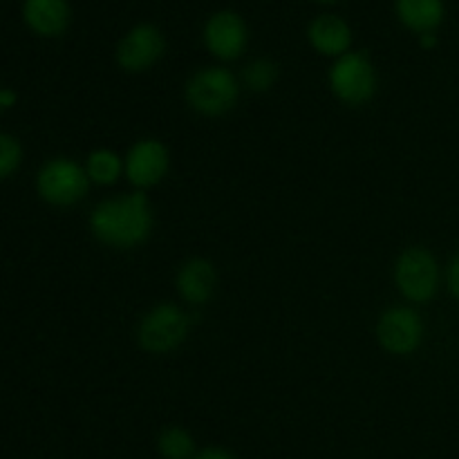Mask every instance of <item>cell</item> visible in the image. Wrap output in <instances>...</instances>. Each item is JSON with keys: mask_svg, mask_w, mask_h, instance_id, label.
<instances>
[{"mask_svg": "<svg viewBox=\"0 0 459 459\" xmlns=\"http://www.w3.org/2000/svg\"><path fill=\"white\" fill-rule=\"evenodd\" d=\"M85 170H88L90 182L99 186H110L126 173V160H121L115 151L97 148L85 160Z\"/></svg>", "mask_w": 459, "mask_h": 459, "instance_id": "cell-15", "label": "cell"}, {"mask_svg": "<svg viewBox=\"0 0 459 459\" xmlns=\"http://www.w3.org/2000/svg\"><path fill=\"white\" fill-rule=\"evenodd\" d=\"M166 39L151 22L134 25L117 45V63L126 72H146L164 56Z\"/></svg>", "mask_w": 459, "mask_h": 459, "instance_id": "cell-8", "label": "cell"}, {"mask_svg": "<svg viewBox=\"0 0 459 459\" xmlns=\"http://www.w3.org/2000/svg\"><path fill=\"white\" fill-rule=\"evenodd\" d=\"M157 448L166 459H193L197 455L195 439L182 426H169L157 437Z\"/></svg>", "mask_w": 459, "mask_h": 459, "instance_id": "cell-16", "label": "cell"}, {"mask_svg": "<svg viewBox=\"0 0 459 459\" xmlns=\"http://www.w3.org/2000/svg\"><path fill=\"white\" fill-rule=\"evenodd\" d=\"M170 166L169 148L157 139H139L126 155V178L133 186L151 188L166 178Z\"/></svg>", "mask_w": 459, "mask_h": 459, "instance_id": "cell-10", "label": "cell"}, {"mask_svg": "<svg viewBox=\"0 0 459 459\" xmlns=\"http://www.w3.org/2000/svg\"><path fill=\"white\" fill-rule=\"evenodd\" d=\"M377 339L381 348L397 357L412 354L424 339V323L412 307H390L381 314L377 325Z\"/></svg>", "mask_w": 459, "mask_h": 459, "instance_id": "cell-7", "label": "cell"}, {"mask_svg": "<svg viewBox=\"0 0 459 459\" xmlns=\"http://www.w3.org/2000/svg\"><path fill=\"white\" fill-rule=\"evenodd\" d=\"M90 178L85 166L67 160V157H54L40 166L36 175V191L48 204L52 206H72L81 202L88 193Z\"/></svg>", "mask_w": 459, "mask_h": 459, "instance_id": "cell-4", "label": "cell"}, {"mask_svg": "<svg viewBox=\"0 0 459 459\" xmlns=\"http://www.w3.org/2000/svg\"><path fill=\"white\" fill-rule=\"evenodd\" d=\"M193 459H238L233 455L231 451L227 448H220V446H209V448H202Z\"/></svg>", "mask_w": 459, "mask_h": 459, "instance_id": "cell-19", "label": "cell"}, {"mask_svg": "<svg viewBox=\"0 0 459 459\" xmlns=\"http://www.w3.org/2000/svg\"><path fill=\"white\" fill-rule=\"evenodd\" d=\"M330 88L345 106H363L377 94V72L368 54L345 52L330 67Z\"/></svg>", "mask_w": 459, "mask_h": 459, "instance_id": "cell-5", "label": "cell"}, {"mask_svg": "<svg viewBox=\"0 0 459 459\" xmlns=\"http://www.w3.org/2000/svg\"><path fill=\"white\" fill-rule=\"evenodd\" d=\"M397 16L415 34L435 31L444 21L442 0H397Z\"/></svg>", "mask_w": 459, "mask_h": 459, "instance_id": "cell-14", "label": "cell"}, {"mask_svg": "<svg viewBox=\"0 0 459 459\" xmlns=\"http://www.w3.org/2000/svg\"><path fill=\"white\" fill-rule=\"evenodd\" d=\"M309 45L316 49L323 56H343L345 52H350V45H352V30H350L348 22L341 16L334 13H323V16L314 18L312 25L307 30Z\"/></svg>", "mask_w": 459, "mask_h": 459, "instance_id": "cell-13", "label": "cell"}, {"mask_svg": "<svg viewBox=\"0 0 459 459\" xmlns=\"http://www.w3.org/2000/svg\"><path fill=\"white\" fill-rule=\"evenodd\" d=\"M394 282L406 300L429 303L439 287L437 260L424 247H408L394 264Z\"/></svg>", "mask_w": 459, "mask_h": 459, "instance_id": "cell-6", "label": "cell"}, {"mask_svg": "<svg viewBox=\"0 0 459 459\" xmlns=\"http://www.w3.org/2000/svg\"><path fill=\"white\" fill-rule=\"evenodd\" d=\"M179 296L191 305H204L218 287V272L206 258H191L179 267L175 276Z\"/></svg>", "mask_w": 459, "mask_h": 459, "instance_id": "cell-12", "label": "cell"}, {"mask_svg": "<svg viewBox=\"0 0 459 459\" xmlns=\"http://www.w3.org/2000/svg\"><path fill=\"white\" fill-rule=\"evenodd\" d=\"M16 103H18V92H16V90H12V88L0 90V110H3V112L12 110V108L16 106Z\"/></svg>", "mask_w": 459, "mask_h": 459, "instance_id": "cell-20", "label": "cell"}, {"mask_svg": "<svg viewBox=\"0 0 459 459\" xmlns=\"http://www.w3.org/2000/svg\"><path fill=\"white\" fill-rule=\"evenodd\" d=\"M90 231L112 249H134L152 231L151 202L142 191L99 202L90 213Z\"/></svg>", "mask_w": 459, "mask_h": 459, "instance_id": "cell-1", "label": "cell"}, {"mask_svg": "<svg viewBox=\"0 0 459 459\" xmlns=\"http://www.w3.org/2000/svg\"><path fill=\"white\" fill-rule=\"evenodd\" d=\"M420 43L424 49H433L437 45V39H435V31H426V34H420Z\"/></svg>", "mask_w": 459, "mask_h": 459, "instance_id": "cell-22", "label": "cell"}, {"mask_svg": "<svg viewBox=\"0 0 459 459\" xmlns=\"http://www.w3.org/2000/svg\"><path fill=\"white\" fill-rule=\"evenodd\" d=\"M22 18L36 36L56 39L70 27L72 9L67 0H25Z\"/></svg>", "mask_w": 459, "mask_h": 459, "instance_id": "cell-11", "label": "cell"}, {"mask_svg": "<svg viewBox=\"0 0 459 459\" xmlns=\"http://www.w3.org/2000/svg\"><path fill=\"white\" fill-rule=\"evenodd\" d=\"M249 30L240 13L224 9L213 13L204 25V45L218 61H236L245 54Z\"/></svg>", "mask_w": 459, "mask_h": 459, "instance_id": "cell-9", "label": "cell"}, {"mask_svg": "<svg viewBox=\"0 0 459 459\" xmlns=\"http://www.w3.org/2000/svg\"><path fill=\"white\" fill-rule=\"evenodd\" d=\"M240 97V85L227 67H202L188 79L186 101L204 117H220L231 110Z\"/></svg>", "mask_w": 459, "mask_h": 459, "instance_id": "cell-2", "label": "cell"}, {"mask_svg": "<svg viewBox=\"0 0 459 459\" xmlns=\"http://www.w3.org/2000/svg\"><path fill=\"white\" fill-rule=\"evenodd\" d=\"M316 3H336V0H316Z\"/></svg>", "mask_w": 459, "mask_h": 459, "instance_id": "cell-23", "label": "cell"}, {"mask_svg": "<svg viewBox=\"0 0 459 459\" xmlns=\"http://www.w3.org/2000/svg\"><path fill=\"white\" fill-rule=\"evenodd\" d=\"M448 287H451L453 294L459 299V254L455 255V260H453L451 269H448Z\"/></svg>", "mask_w": 459, "mask_h": 459, "instance_id": "cell-21", "label": "cell"}, {"mask_svg": "<svg viewBox=\"0 0 459 459\" xmlns=\"http://www.w3.org/2000/svg\"><path fill=\"white\" fill-rule=\"evenodd\" d=\"M242 81L254 92H267L278 81V65L272 58H255L242 70Z\"/></svg>", "mask_w": 459, "mask_h": 459, "instance_id": "cell-17", "label": "cell"}, {"mask_svg": "<svg viewBox=\"0 0 459 459\" xmlns=\"http://www.w3.org/2000/svg\"><path fill=\"white\" fill-rule=\"evenodd\" d=\"M22 161V146L13 134H0V178L7 179Z\"/></svg>", "mask_w": 459, "mask_h": 459, "instance_id": "cell-18", "label": "cell"}, {"mask_svg": "<svg viewBox=\"0 0 459 459\" xmlns=\"http://www.w3.org/2000/svg\"><path fill=\"white\" fill-rule=\"evenodd\" d=\"M188 330L191 321L179 305L160 303L139 321L137 343L151 354L173 352L186 341Z\"/></svg>", "mask_w": 459, "mask_h": 459, "instance_id": "cell-3", "label": "cell"}]
</instances>
